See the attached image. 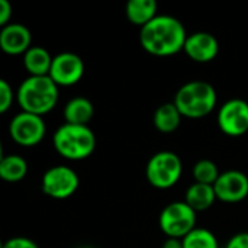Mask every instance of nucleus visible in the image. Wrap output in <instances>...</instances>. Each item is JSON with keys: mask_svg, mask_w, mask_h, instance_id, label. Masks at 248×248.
<instances>
[{"mask_svg": "<svg viewBox=\"0 0 248 248\" xmlns=\"http://www.w3.org/2000/svg\"><path fill=\"white\" fill-rule=\"evenodd\" d=\"M186 39L183 23L170 15H157L140 31L141 46L155 57H170L183 51Z\"/></svg>", "mask_w": 248, "mask_h": 248, "instance_id": "1", "label": "nucleus"}, {"mask_svg": "<svg viewBox=\"0 0 248 248\" xmlns=\"http://www.w3.org/2000/svg\"><path fill=\"white\" fill-rule=\"evenodd\" d=\"M58 86L49 76H29L16 92V100L22 112L44 116L58 103Z\"/></svg>", "mask_w": 248, "mask_h": 248, "instance_id": "2", "label": "nucleus"}, {"mask_svg": "<svg viewBox=\"0 0 248 248\" xmlns=\"http://www.w3.org/2000/svg\"><path fill=\"white\" fill-rule=\"evenodd\" d=\"M217 92L212 84L203 80H193L183 84L176 96L174 105L182 116L189 119H201L208 116L217 106Z\"/></svg>", "mask_w": 248, "mask_h": 248, "instance_id": "3", "label": "nucleus"}, {"mask_svg": "<svg viewBox=\"0 0 248 248\" xmlns=\"http://www.w3.org/2000/svg\"><path fill=\"white\" fill-rule=\"evenodd\" d=\"M52 144L61 157L78 161L93 154L96 148V135L89 126L62 124L54 132Z\"/></svg>", "mask_w": 248, "mask_h": 248, "instance_id": "4", "label": "nucleus"}, {"mask_svg": "<svg viewBox=\"0 0 248 248\" xmlns=\"http://www.w3.org/2000/svg\"><path fill=\"white\" fill-rule=\"evenodd\" d=\"M182 171L183 164L177 154L171 151H158L148 160L145 177L153 187L166 190L180 180Z\"/></svg>", "mask_w": 248, "mask_h": 248, "instance_id": "5", "label": "nucleus"}, {"mask_svg": "<svg viewBox=\"0 0 248 248\" xmlns=\"http://www.w3.org/2000/svg\"><path fill=\"white\" fill-rule=\"evenodd\" d=\"M196 215L185 201L173 202L161 211L158 224L167 238L183 240L196 228Z\"/></svg>", "mask_w": 248, "mask_h": 248, "instance_id": "6", "label": "nucleus"}, {"mask_svg": "<svg viewBox=\"0 0 248 248\" xmlns=\"http://www.w3.org/2000/svg\"><path fill=\"white\" fill-rule=\"evenodd\" d=\"M80 186L77 173L68 166H54L48 169L41 180L42 192L57 201L71 198Z\"/></svg>", "mask_w": 248, "mask_h": 248, "instance_id": "7", "label": "nucleus"}, {"mask_svg": "<svg viewBox=\"0 0 248 248\" xmlns=\"http://www.w3.org/2000/svg\"><path fill=\"white\" fill-rule=\"evenodd\" d=\"M46 132V125L42 116L20 112L15 115L9 124V134L12 140L20 147L38 145Z\"/></svg>", "mask_w": 248, "mask_h": 248, "instance_id": "8", "label": "nucleus"}, {"mask_svg": "<svg viewBox=\"0 0 248 248\" xmlns=\"http://www.w3.org/2000/svg\"><path fill=\"white\" fill-rule=\"evenodd\" d=\"M218 126L230 137H241L248 132V103L243 99H230L218 112Z\"/></svg>", "mask_w": 248, "mask_h": 248, "instance_id": "9", "label": "nucleus"}, {"mask_svg": "<svg viewBox=\"0 0 248 248\" xmlns=\"http://www.w3.org/2000/svg\"><path fill=\"white\" fill-rule=\"evenodd\" d=\"M48 76L58 87L74 86L84 76V62L81 57L74 52H61L52 58Z\"/></svg>", "mask_w": 248, "mask_h": 248, "instance_id": "10", "label": "nucleus"}, {"mask_svg": "<svg viewBox=\"0 0 248 248\" xmlns=\"http://www.w3.org/2000/svg\"><path fill=\"white\" fill-rule=\"evenodd\" d=\"M217 199L225 203H238L248 196V177L243 171L228 170L221 173L214 185Z\"/></svg>", "mask_w": 248, "mask_h": 248, "instance_id": "11", "label": "nucleus"}, {"mask_svg": "<svg viewBox=\"0 0 248 248\" xmlns=\"http://www.w3.org/2000/svg\"><path fill=\"white\" fill-rule=\"evenodd\" d=\"M183 51L195 62H209L219 52L218 39L209 32H195L187 35Z\"/></svg>", "mask_w": 248, "mask_h": 248, "instance_id": "12", "label": "nucleus"}, {"mask_svg": "<svg viewBox=\"0 0 248 248\" xmlns=\"http://www.w3.org/2000/svg\"><path fill=\"white\" fill-rule=\"evenodd\" d=\"M31 31L22 23H9L0 31V48L4 54L20 55L31 48Z\"/></svg>", "mask_w": 248, "mask_h": 248, "instance_id": "13", "label": "nucleus"}, {"mask_svg": "<svg viewBox=\"0 0 248 248\" xmlns=\"http://www.w3.org/2000/svg\"><path fill=\"white\" fill-rule=\"evenodd\" d=\"M62 115L65 124L89 126V122L94 116V106L87 97H73L64 106Z\"/></svg>", "mask_w": 248, "mask_h": 248, "instance_id": "14", "label": "nucleus"}, {"mask_svg": "<svg viewBox=\"0 0 248 248\" xmlns=\"http://www.w3.org/2000/svg\"><path fill=\"white\" fill-rule=\"evenodd\" d=\"M217 201V193L214 186L211 185H202V183H193L187 187L185 195V202L196 212H205L208 211L214 202Z\"/></svg>", "mask_w": 248, "mask_h": 248, "instance_id": "15", "label": "nucleus"}, {"mask_svg": "<svg viewBox=\"0 0 248 248\" xmlns=\"http://www.w3.org/2000/svg\"><path fill=\"white\" fill-rule=\"evenodd\" d=\"M51 54L42 46H31L23 54V65L29 76H48L52 64Z\"/></svg>", "mask_w": 248, "mask_h": 248, "instance_id": "16", "label": "nucleus"}, {"mask_svg": "<svg viewBox=\"0 0 248 248\" xmlns=\"http://www.w3.org/2000/svg\"><path fill=\"white\" fill-rule=\"evenodd\" d=\"M126 17L135 26H145L157 16L155 0H129L125 7Z\"/></svg>", "mask_w": 248, "mask_h": 248, "instance_id": "17", "label": "nucleus"}, {"mask_svg": "<svg viewBox=\"0 0 248 248\" xmlns=\"http://www.w3.org/2000/svg\"><path fill=\"white\" fill-rule=\"evenodd\" d=\"M182 118L183 116H182L180 110L177 109V106L174 105V102H167L157 108V110L154 112L153 121H154V126L157 128L158 132L171 134L179 128Z\"/></svg>", "mask_w": 248, "mask_h": 248, "instance_id": "18", "label": "nucleus"}, {"mask_svg": "<svg viewBox=\"0 0 248 248\" xmlns=\"http://www.w3.org/2000/svg\"><path fill=\"white\" fill-rule=\"evenodd\" d=\"M28 174V163L17 154L4 155L0 160V177L4 182L16 183L25 179Z\"/></svg>", "mask_w": 248, "mask_h": 248, "instance_id": "19", "label": "nucleus"}, {"mask_svg": "<svg viewBox=\"0 0 248 248\" xmlns=\"http://www.w3.org/2000/svg\"><path fill=\"white\" fill-rule=\"evenodd\" d=\"M183 248H219L215 234L206 228H195L183 240Z\"/></svg>", "mask_w": 248, "mask_h": 248, "instance_id": "20", "label": "nucleus"}, {"mask_svg": "<svg viewBox=\"0 0 248 248\" xmlns=\"http://www.w3.org/2000/svg\"><path fill=\"white\" fill-rule=\"evenodd\" d=\"M193 179L196 183H202V185H211L214 186L218 180V177L221 176L218 166L212 161V160H199L195 166H193Z\"/></svg>", "mask_w": 248, "mask_h": 248, "instance_id": "21", "label": "nucleus"}, {"mask_svg": "<svg viewBox=\"0 0 248 248\" xmlns=\"http://www.w3.org/2000/svg\"><path fill=\"white\" fill-rule=\"evenodd\" d=\"M15 100V92L6 80H0V112L6 113Z\"/></svg>", "mask_w": 248, "mask_h": 248, "instance_id": "22", "label": "nucleus"}, {"mask_svg": "<svg viewBox=\"0 0 248 248\" xmlns=\"http://www.w3.org/2000/svg\"><path fill=\"white\" fill-rule=\"evenodd\" d=\"M1 248H39L38 244L29 238H25V237H13V238H9Z\"/></svg>", "mask_w": 248, "mask_h": 248, "instance_id": "23", "label": "nucleus"}, {"mask_svg": "<svg viewBox=\"0 0 248 248\" xmlns=\"http://www.w3.org/2000/svg\"><path fill=\"white\" fill-rule=\"evenodd\" d=\"M225 248H248V232H238L231 237Z\"/></svg>", "mask_w": 248, "mask_h": 248, "instance_id": "24", "label": "nucleus"}, {"mask_svg": "<svg viewBox=\"0 0 248 248\" xmlns=\"http://www.w3.org/2000/svg\"><path fill=\"white\" fill-rule=\"evenodd\" d=\"M13 7L7 0H0V25L6 26L9 25V20L12 19Z\"/></svg>", "mask_w": 248, "mask_h": 248, "instance_id": "25", "label": "nucleus"}, {"mask_svg": "<svg viewBox=\"0 0 248 248\" xmlns=\"http://www.w3.org/2000/svg\"><path fill=\"white\" fill-rule=\"evenodd\" d=\"M161 248H183V241L179 238H167Z\"/></svg>", "mask_w": 248, "mask_h": 248, "instance_id": "26", "label": "nucleus"}, {"mask_svg": "<svg viewBox=\"0 0 248 248\" xmlns=\"http://www.w3.org/2000/svg\"><path fill=\"white\" fill-rule=\"evenodd\" d=\"M83 248H92V247H83Z\"/></svg>", "mask_w": 248, "mask_h": 248, "instance_id": "27", "label": "nucleus"}]
</instances>
